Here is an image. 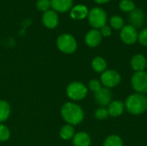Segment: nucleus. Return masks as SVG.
<instances>
[{"label": "nucleus", "mask_w": 147, "mask_h": 146, "mask_svg": "<svg viewBox=\"0 0 147 146\" xmlns=\"http://www.w3.org/2000/svg\"><path fill=\"white\" fill-rule=\"evenodd\" d=\"M95 100L101 107H107L112 102V92L109 89L102 87L99 91L95 93Z\"/></svg>", "instance_id": "10"}, {"label": "nucleus", "mask_w": 147, "mask_h": 146, "mask_svg": "<svg viewBox=\"0 0 147 146\" xmlns=\"http://www.w3.org/2000/svg\"><path fill=\"white\" fill-rule=\"evenodd\" d=\"M36 8L40 11H47L51 8V2L50 0H38L36 2Z\"/></svg>", "instance_id": "26"}, {"label": "nucleus", "mask_w": 147, "mask_h": 146, "mask_svg": "<svg viewBox=\"0 0 147 146\" xmlns=\"http://www.w3.org/2000/svg\"><path fill=\"white\" fill-rule=\"evenodd\" d=\"M109 112H108V108H106L105 107H100L99 108H97L95 111V117L96 120H105L109 117Z\"/></svg>", "instance_id": "25"}, {"label": "nucleus", "mask_w": 147, "mask_h": 146, "mask_svg": "<svg viewBox=\"0 0 147 146\" xmlns=\"http://www.w3.org/2000/svg\"><path fill=\"white\" fill-rule=\"evenodd\" d=\"M56 45L58 49L65 54H71L75 52L78 47L76 39L70 34H60L57 39Z\"/></svg>", "instance_id": "4"}, {"label": "nucleus", "mask_w": 147, "mask_h": 146, "mask_svg": "<svg viewBox=\"0 0 147 146\" xmlns=\"http://www.w3.org/2000/svg\"><path fill=\"white\" fill-rule=\"evenodd\" d=\"M67 96L74 102L84 99L88 94V88L81 82H72L66 87Z\"/></svg>", "instance_id": "5"}, {"label": "nucleus", "mask_w": 147, "mask_h": 146, "mask_svg": "<svg viewBox=\"0 0 147 146\" xmlns=\"http://www.w3.org/2000/svg\"><path fill=\"white\" fill-rule=\"evenodd\" d=\"M11 113V108L9 102L5 100H0V123L6 121Z\"/></svg>", "instance_id": "18"}, {"label": "nucleus", "mask_w": 147, "mask_h": 146, "mask_svg": "<svg viewBox=\"0 0 147 146\" xmlns=\"http://www.w3.org/2000/svg\"><path fill=\"white\" fill-rule=\"evenodd\" d=\"M103 146H123V142L120 136L114 134L106 138L103 142Z\"/></svg>", "instance_id": "21"}, {"label": "nucleus", "mask_w": 147, "mask_h": 146, "mask_svg": "<svg viewBox=\"0 0 147 146\" xmlns=\"http://www.w3.org/2000/svg\"><path fill=\"white\" fill-rule=\"evenodd\" d=\"M102 36L98 29H90L87 32L84 37V41L86 45L90 47H96L102 42Z\"/></svg>", "instance_id": "11"}, {"label": "nucleus", "mask_w": 147, "mask_h": 146, "mask_svg": "<svg viewBox=\"0 0 147 146\" xmlns=\"http://www.w3.org/2000/svg\"><path fill=\"white\" fill-rule=\"evenodd\" d=\"M91 66H92V69L96 72L102 73L107 69V62L102 57L97 56L93 59V60L91 62Z\"/></svg>", "instance_id": "19"}, {"label": "nucleus", "mask_w": 147, "mask_h": 146, "mask_svg": "<svg viewBox=\"0 0 147 146\" xmlns=\"http://www.w3.org/2000/svg\"><path fill=\"white\" fill-rule=\"evenodd\" d=\"M110 0H94V2H96V3H99V4H102V3H106L108 2H109Z\"/></svg>", "instance_id": "30"}, {"label": "nucleus", "mask_w": 147, "mask_h": 146, "mask_svg": "<svg viewBox=\"0 0 147 146\" xmlns=\"http://www.w3.org/2000/svg\"><path fill=\"white\" fill-rule=\"evenodd\" d=\"M131 84L133 89L136 93L140 94H147V72L138 71L134 72L131 78Z\"/></svg>", "instance_id": "6"}, {"label": "nucleus", "mask_w": 147, "mask_h": 146, "mask_svg": "<svg viewBox=\"0 0 147 146\" xmlns=\"http://www.w3.org/2000/svg\"><path fill=\"white\" fill-rule=\"evenodd\" d=\"M138 40H139V42H140L142 46H146L147 47V28H143V29L139 33Z\"/></svg>", "instance_id": "28"}, {"label": "nucleus", "mask_w": 147, "mask_h": 146, "mask_svg": "<svg viewBox=\"0 0 147 146\" xmlns=\"http://www.w3.org/2000/svg\"><path fill=\"white\" fill-rule=\"evenodd\" d=\"M109 22H110L111 28H113L116 30L121 29L125 26V22L121 15H113L110 18Z\"/></svg>", "instance_id": "22"}, {"label": "nucleus", "mask_w": 147, "mask_h": 146, "mask_svg": "<svg viewBox=\"0 0 147 146\" xmlns=\"http://www.w3.org/2000/svg\"><path fill=\"white\" fill-rule=\"evenodd\" d=\"M89 9L84 4H78L73 6L70 10V15L73 20H83L88 16Z\"/></svg>", "instance_id": "14"}, {"label": "nucleus", "mask_w": 147, "mask_h": 146, "mask_svg": "<svg viewBox=\"0 0 147 146\" xmlns=\"http://www.w3.org/2000/svg\"><path fill=\"white\" fill-rule=\"evenodd\" d=\"M125 109L128 113L140 115L147 111V97L140 93H134L130 95L125 102Z\"/></svg>", "instance_id": "2"}, {"label": "nucleus", "mask_w": 147, "mask_h": 146, "mask_svg": "<svg viewBox=\"0 0 147 146\" xmlns=\"http://www.w3.org/2000/svg\"><path fill=\"white\" fill-rule=\"evenodd\" d=\"M146 65V57H145L143 54H141V53L135 54V55L132 58V59H131V66H132L133 70H134L135 72L145 71Z\"/></svg>", "instance_id": "15"}, {"label": "nucleus", "mask_w": 147, "mask_h": 146, "mask_svg": "<svg viewBox=\"0 0 147 146\" xmlns=\"http://www.w3.org/2000/svg\"><path fill=\"white\" fill-rule=\"evenodd\" d=\"M121 81V77L120 73L115 70H106L102 73L101 76V83L103 87L110 89L116 87Z\"/></svg>", "instance_id": "7"}, {"label": "nucleus", "mask_w": 147, "mask_h": 146, "mask_svg": "<svg viewBox=\"0 0 147 146\" xmlns=\"http://www.w3.org/2000/svg\"><path fill=\"white\" fill-rule=\"evenodd\" d=\"M138 35L139 33L137 31V28L133 27L132 25H125L121 29L120 33L121 40L123 43L127 45H133L138 40Z\"/></svg>", "instance_id": "8"}, {"label": "nucleus", "mask_w": 147, "mask_h": 146, "mask_svg": "<svg viewBox=\"0 0 147 146\" xmlns=\"http://www.w3.org/2000/svg\"><path fill=\"white\" fill-rule=\"evenodd\" d=\"M99 31H100V33H101V34H102V37H109L112 34V29L108 25H105L102 28H101Z\"/></svg>", "instance_id": "29"}, {"label": "nucleus", "mask_w": 147, "mask_h": 146, "mask_svg": "<svg viewBox=\"0 0 147 146\" xmlns=\"http://www.w3.org/2000/svg\"><path fill=\"white\" fill-rule=\"evenodd\" d=\"M72 144L74 146H90L91 144L90 136L85 132H78L75 133Z\"/></svg>", "instance_id": "17"}, {"label": "nucleus", "mask_w": 147, "mask_h": 146, "mask_svg": "<svg viewBox=\"0 0 147 146\" xmlns=\"http://www.w3.org/2000/svg\"><path fill=\"white\" fill-rule=\"evenodd\" d=\"M10 137V131L7 126L0 123V142H5L9 140Z\"/></svg>", "instance_id": "24"}, {"label": "nucleus", "mask_w": 147, "mask_h": 146, "mask_svg": "<svg viewBox=\"0 0 147 146\" xmlns=\"http://www.w3.org/2000/svg\"><path fill=\"white\" fill-rule=\"evenodd\" d=\"M51 7L54 11L65 13L72 8L73 0H50Z\"/></svg>", "instance_id": "12"}, {"label": "nucleus", "mask_w": 147, "mask_h": 146, "mask_svg": "<svg viewBox=\"0 0 147 146\" xmlns=\"http://www.w3.org/2000/svg\"><path fill=\"white\" fill-rule=\"evenodd\" d=\"M129 22L130 25L134 27L135 28H140L145 22V15L142 9H134L129 15Z\"/></svg>", "instance_id": "13"}, {"label": "nucleus", "mask_w": 147, "mask_h": 146, "mask_svg": "<svg viewBox=\"0 0 147 146\" xmlns=\"http://www.w3.org/2000/svg\"><path fill=\"white\" fill-rule=\"evenodd\" d=\"M41 20H42L43 25L49 29H53L57 28L59 22V15L53 9H48L43 12Z\"/></svg>", "instance_id": "9"}, {"label": "nucleus", "mask_w": 147, "mask_h": 146, "mask_svg": "<svg viewBox=\"0 0 147 146\" xmlns=\"http://www.w3.org/2000/svg\"><path fill=\"white\" fill-rule=\"evenodd\" d=\"M88 21L90 25L95 29H100L103 26L107 25L108 15L106 11L100 7H94L89 10Z\"/></svg>", "instance_id": "3"}, {"label": "nucleus", "mask_w": 147, "mask_h": 146, "mask_svg": "<svg viewBox=\"0 0 147 146\" xmlns=\"http://www.w3.org/2000/svg\"><path fill=\"white\" fill-rule=\"evenodd\" d=\"M125 110V104L121 101H113L108 106L109 115L112 117L121 116Z\"/></svg>", "instance_id": "16"}, {"label": "nucleus", "mask_w": 147, "mask_h": 146, "mask_svg": "<svg viewBox=\"0 0 147 146\" xmlns=\"http://www.w3.org/2000/svg\"><path fill=\"white\" fill-rule=\"evenodd\" d=\"M75 129L74 126L69 124L63 126L59 130V137L63 140H71L73 139L75 135Z\"/></svg>", "instance_id": "20"}, {"label": "nucleus", "mask_w": 147, "mask_h": 146, "mask_svg": "<svg viewBox=\"0 0 147 146\" xmlns=\"http://www.w3.org/2000/svg\"><path fill=\"white\" fill-rule=\"evenodd\" d=\"M120 9L123 12H132L135 9V3L133 0H121L119 3Z\"/></svg>", "instance_id": "23"}, {"label": "nucleus", "mask_w": 147, "mask_h": 146, "mask_svg": "<svg viewBox=\"0 0 147 146\" xmlns=\"http://www.w3.org/2000/svg\"><path fill=\"white\" fill-rule=\"evenodd\" d=\"M60 114L66 124L77 126L80 124L84 118L83 108L75 102H65L60 109Z\"/></svg>", "instance_id": "1"}, {"label": "nucleus", "mask_w": 147, "mask_h": 146, "mask_svg": "<svg viewBox=\"0 0 147 146\" xmlns=\"http://www.w3.org/2000/svg\"><path fill=\"white\" fill-rule=\"evenodd\" d=\"M88 88L90 91L96 93L97 91H99L102 87V83L100 81L96 80V79H92L88 83Z\"/></svg>", "instance_id": "27"}]
</instances>
